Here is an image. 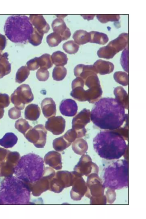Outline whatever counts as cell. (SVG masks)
<instances>
[{
	"instance_id": "cell-1",
	"label": "cell",
	"mask_w": 146,
	"mask_h": 219,
	"mask_svg": "<svg viewBox=\"0 0 146 219\" xmlns=\"http://www.w3.org/2000/svg\"><path fill=\"white\" fill-rule=\"evenodd\" d=\"M125 107L116 99L103 98L96 102L90 113L93 123L103 129L113 130L120 127L126 118Z\"/></svg>"
},
{
	"instance_id": "cell-2",
	"label": "cell",
	"mask_w": 146,
	"mask_h": 219,
	"mask_svg": "<svg viewBox=\"0 0 146 219\" xmlns=\"http://www.w3.org/2000/svg\"><path fill=\"white\" fill-rule=\"evenodd\" d=\"M94 149L101 157L108 159H117L125 153L126 142L119 133L111 131L100 132L93 141Z\"/></svg>"
},
{
	"instance_id": "cell-3",
	"label": "cell",
	"mask_w": 146,
	"mask_h": 219,
	"mask_svg": "<svg viewBox=\"0 0 146 219\" xmlns=\"http://www.w3.org/2000/svg\"><path fill=\"white\" fill-rule=\"evenodd\" d=\"M4 30L5 35L11 41L22 43L29 40L33 27L27 16L14 15L7 18Z\"/></svg>"
},
{
	"instance_id": "cell-4",
	"label": "cell",
	"mask_w": 146,
	"mask_h": 219,
	"mask_svg": "<svg viewBox=\"0 0 146 219\" xmlns=\"http://www.w3.org/2000/svg\"><path fill=\"white\" fill-rule=\"evenodd\" d=\"M18 166L23 171L24 179L31 182L39 180L44 172V166L42 159L33 153H29L22 157Z\"/></svg>"
},
{
	"instance_id": "cell-5",
	"label": "cell",
	"mask_w": 146,
	"mask_h": 219,
	"mask_svg": "<svg viewBox=\"0 0 146 219\" xmlns=\"http://www.w3.org/2000/svg\"><path fill=\"white\" fill-rule=\"evenodd\" d=\"M12 102L17 108L22 110L25 105L32 102L33 95L29 85L23 84L20 86L14 91L11 96Z\"/></svg>"
},
{
	"instance_id": "cell-6",
	"label": "cell",
	"mask_w": 146,
	"mask_h": 219,
	"mask_svg": "<svg viewBox=\"0 0 146 219\" xmlns=\"http://www.w3.org/2000/svg\"><path fill=\"white\" fill-rule=\"evenodd\" d=\"M47 131L42 124H38L30 129L25 135L30 142L38 148H43L46 141Z\"/></svg>"
},
{
	"instance_id": "cell-7",
	"label": "cell",
	"mask_w": 146,
	"mask_h": 219,
	"mask_svg": "<svg viewBox=\"0 0 146 219\" xmlns=\"http://www.w3.org/2000/svg\"><path fill=\"white\" fill-rule=\"evenodd\" d=\"M65 127V120L60 116L49 118L45 124V128L56 135L62 133L64 131Z\"/></svg>"
},
{
	"instance_id": "cell-8",
	"label": "cell",
	"mask_w": 146,
	"mask_h": 219,
	"mask_svg": "<svg viewBox=\"0 0 146 219\" xmlns=\"http://www.w3.org/2000/svg\"><path fill=\"white\" fill-rule=\"evenodd\" d=\"M84 80L80 78L77 77L72 82V90L70 92V96L78 101H86V93L84 89Z\"/></svg>"
},
{
	"instance_id": "cell-9",
	"label": "cell",
	"mask_w": 146,
	"mask_h": 219,
	"mask_svg": "<svg viewBox=\"0 0 146 219\" xmlns=\"http://www.w3.org/2000/svg\"><path fill=\"white\" fill-rule=\"evenodd\" d=\"M59 110L63 115L68 117L74 116L78 110V106L76 102L71 99H65L61 102Z\"/></svg>"
},
{
	"instance_id": "cell-10",
	"label": "cell",
	"mask_w": 146,
	"mask_h": 219,
	"mask_svg": "<svg viewBox=\"0 0 146 219\" xmlns=\"http://www.w3.org/2000/svg\"><path fill=\"white\" fill-rule=\"evenodd\" d=\"M54 32L59 34L62 37V41L66 40L69 38L71 33L70 29L67 27L62 18H57L54 20L51 25Z\"/></svg>"
},
{
	"instance_id": "cell-11",
	"label": "cell",
	"mask_w": 146,
	"mask_h": 219,
	"mask_svg": "<svg viewBox=\"0 0 146 219\" xmlns=\"http://www.w3.org/2000/svg\"><path fill=\"white\" fill-rule=\"evenodd\" d=\"M89 110L84 109L75 117L72 121V128L76 129H85L84 126L90 121Z\"/></svg>"
},
{
	"instance_id": "cell-12",
	"label": "cell",
	"mask_w": 146,
	"mask_h": 219,
	"mask_svg": "<svg viewBox=\"0 0 146 219\" xmlns=\"http://www.w3.org/2000/svg\"><path fill=\"white\" fill-rule=\"evenodd\" d=\"M31 23L39 32L47 33L50 29L49 24L42 15H31L29 17Z\"/></svg>"
},
{
	"instance_id": "cell-13",
	"label": "cell",
	"mask_w": 146,
	"mask_h": 219,
	"mask_svg": "<svg viewBox=\"0 0 146 219\" xmlns=\"http://www.w3.org/2000/svg\"><path fill=\"white\" fill-rule=\"evenodd\" d=\"M41 106L43 114L46 118L56 115V104L52 98H46L44 99L42 101Z\"/></svg>"
},
{
	"instance_id": "cell-14",
	"label": "cell",
	"mask_w": 146,
	"mask_h": 219,
	"mask_svg": "<svg viewBox=\"0 0 146 219\" xmlns=\"http://www.w3.org/2000/svg\"><path fill=\"white\" fill-rule=\"evenodd\" d=\"M94 73H97V72L94 66L92 65L79 64L76 66L74 69V74L75 76L82 79H84Z\"/></svg>"
},
{
	"instance_id": "cell-15",
	"label": "cell",
	"mask_w": 146,
	"mask_h": 219,
	"mask_svg": "<svg viewBox=\"0 0 146 219\" xmlns=\"http://www.w3.org/2000/svg\"><path fill=\"white\" fill-rule=\"evenodd\" d=\"M40 114V109L38 105L31 104L26 108L25 115V118L31 121H36L39 117Z\"/></svg>"
},
{
	"instance_id": "cell-16",
	"label": "cell",
	"mask_w": 146,
	"mask_h": 219,
	"mask_svg": "<svg viewBox=\"0 0 146 219\" xmlns=\"http://www.w3.org/2000/svg\"><path fill=\"white\" fill-rule=\"evenodd\" d=\"M44 160L46 164L50 166L56 167H60L61 166V155L56 151L48 152L45 155Z\"/></svg>"
},
{
	"instance_id": "cell-17",
	"label": "cell",
	"mask_w": 146,
	"mask_h": 219,
	"mask_svg": "<svg viewBox=\"0 0 146 219\" xmlns=\"http://www.w3.org/2000/svg\"><path fill=\"white\" fill-rule=\"evenodd\" d=\"M90 34L86 31L79 30L76 31L73 35L74 41L79 45L83 44L90 41Z\"/></svg>"
},
{
	"instance_id": "cell-18",
	"label": "cell",
	"mask_w": 146,
	"mask_h": 219,
	"mask_svg": "<svg viewBox=\"0 0 146 219\" xmlns=\"http://www.w3.org/2000/svg\"><path fill=\"white\" fill-rule=\"evenodd\" d=\"M86 133L85 129H76L72 128L68 131L63 136L68 141L71 143L76 139L84 136Z\"/></svg>"
},
{
	"instance_id": "cell-19",
	"label": "cell",
	"mask_w": 146,
	"mask_h": 219,
	"mask_svg": "<svg viewBox=\"0 0 146 219\" xmlns=\"http://www.w3.org/2000/svg\"><path fill=\"white\" fill-rule=\"evenodd\" d=\"M51 58L53 63L56 66H64L67 64L68 59L66 54L60 51L54 52Z\"/></svg>"
},
{
	"instance_id": "cell-20",
	"label": "cell",
	"mask_w": 146,
	"mask_h": 219,
	"mask_svg": "<svg viewBox=\"0 0 146 219\" xmlns=\"http://www.w3.org/2000/svg\"><path fill=\"white\" fill-rule=\"evenodd\" d=\"M7 56L8 54L5 53L0 57V78L11 72V65L8 61Z\"/></svg>"
},
{
	"instance_id": "cell-21",
	"label": "cell",
	"mask_w": 146,
	"mask_h": 219,
	"mask_svg": "<svg viewBox=\"0 0 146 219\" xmlns=\"http://www.w3.org/2000/svg\"><path fill=\"white\" fill-rule=\"evenodd\" d=\"M17 138L13 133H6L3 137L0 139V145L6 148L12 147L16 144Z\"/></svg>"
},
{
	"instance_id": "cell-22",
	"label": "cell",
	"mask_w": 146,
	"mask_h": 219,
	"mask_svg": "<svg viewBox=\"0 0 146 219\" xmlns=\"http://www.w3.org/2000/svg\"><path fill=\"white\" fill-rule=\"evenodd\" d=\"M38 66L40 68L47 70L53 66L50 55L48 54H44L39 57H37Z\"/></svg>"
},
{
	"instance_id": "cell-23",
	"label": "cell",
	"mask_w": 146,
	"mask_h": 219,
	"mask_svg": "<svg viewBox=\"0 0 146 219\" xmlns=\"http://www.w3.org/2000/svg\"><path fill=\"white\" fill-rule=\"evenodd\" d=\"M72 148L76 153L81 155L87 150V145L86 142L82 139H78L73 142Z\"/></svg>"
},
{
	"instance_id": "cell-24",
	"label": "cell",
	"mask_w": 146,
	"mask_h": 219,
	"mask_svg": "<svg viewBox=\"0 0 146 219\" xmlns=\"http://www.w3.org/2000/svg\"><path fill=\"white\" fill-rule=\"evenodd\" d=\"M71 144L65 139L63 136H62L53 140V147L56 151H61L68 147Z\"/></svg>"
},
{
	"instance_id": "cell-25",
	"label": "cell",
	"mask_w": 146,
	"mask_h": 219,
	"mask_svg": "<svg viewBox=\"0 0 146 219\" xmlns=\"http://www.w3.org/2000/svg\"><path fill=\"white\" fill-rule=\"evenodd\" d=\"M67 74L66 68L63 66H56L53 69L52 78L54 80L60 81L63 80Z\"/></svg>"
},
{
	"instance_id": "cell-26",
	"label": "cell",
	"mask_w": 146,
	"mask_h": 219,
	"mask_svg": "<svg viewBox=\"0 0 146 219\" xmlns=\"http://www.w3.org/2000/svg\"><path fill=\"white\" fill-rule=\"evenodd\" d=\"M30 71L26 66H23L19 68L16 75V82L21 83L24 82L28 77Z\"/></svg>"
},
{
	"instance_id": "cell-27",
	"label": "cell",
	"mask_w": 146,
	"mask_h": 219,
	"mask_svg": "<svg viewBox=\"0 0 146 219\" xmlns=\"http://www.w3.org/2000/svg\"><path fill=\"white\" fill-rule=\"evenodd\" d=\"M46 40L48 45L53 47L57 46L62 42V39L59 34L53 32L47 36Z\"/></svg>"
},
{
	"instance_id": "cell-28",
	"label": "cell",
	"mask_w": 146,
	"mask_h": 219,
	"mask_svg": "<svg viewBox=\"0 0 146 219\" xmlns=\"http://www.w3.org/2000/svg\"><path fill=\"white\" fill-rule=\"evenodd\" d=\"M79 46L73 40H70L64 43L62 48L64 50L69 54H74L78 51Z\"/></svg>"
},
{
	"instance_id": "cell-29",
	"label": "cell",
	"mask_w": 146,
	"mask_h": 219,
	"mask_svg": "<svg viewBox=\"0 0 146 219\" xmlns=\"http://www.w3.org/2000/svg\"><path fill=\"white\" fill-rule=\"evenodd\" d=\"M44 35L34 27L33 33L29 40V42L34 46L39 45L42 42Z\"/></svg>"
},
{
	"instance_id": "cell-30",
	"label": "cell",
	"mask_w": 146,
	"mask_h": 219,
	"mask_svg": "<svg viewBox=\"0 0 146 219\" xmlns=\"http://www.w3.org/2000/svg\"><path fill=\"white\" fill-rule=\"evenodd\" d=\"M10 103L9 95L5 94L0 93V117L3 115L4 112L3 108L8 106Z\"/></svg>"
},
{
	"instance_id": "cell-31",
	"label": "cell",
	"mask_w": 146,
	"mask_h": 219,
	"mask_svg": "<svg viewBox=\"0 0 146 219\" xmlns=\"http://www.w3.org/2000/svg\"><path fill=\"white\" fill-rule=\"evenodd\" d=\"M37 78L40 81H45L49 76V73L47 70L40 68L36 72Z\"/></svg>"
},
{
	"instance_id": "cell-32",
	"label": "cell",
	"mask_w": 146,
	"mask_h": 219,
	"mask_svg": "<svg viewBox=\"0 0 146 219\" xmlns=\"http://www.w3.org/2000/svg\"><path fill=\"white\" fill-rule=\"evenodd\" d=\"M27 64L29 70H35L37 69L39 67L38 64L37 57H35L28 61Z\"/></svg>"
}]
</instances>
